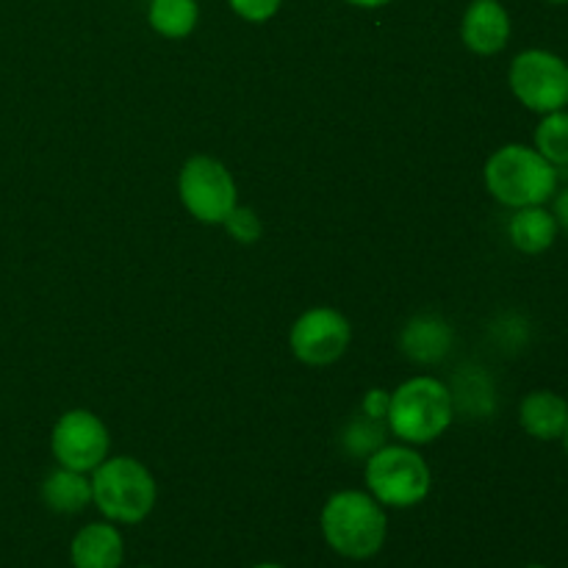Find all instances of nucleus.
<instances>
[{"instance_id":"nucleus-25","label":"nucleus","mask_w":568,"mask_h":568,"mask_svg":"<svg viewBox=\"0 0 568 568\" xmlns=\"http://www.w3.org/2000/svg\"><path fill=\"white\" fill-rule=\"evenodd\" d=\"M560 442H564V447H566V455H568V427H566V433H564V438H560Z\"/></svg>"},{"instance_id":"nucleus-5","label":"nucleus","mask_w":568,"mask_h":568,"mask_svg":"<svg viewBox=\"0 0 568 568\" xmlns=\"http://www.w3.org/2000/svg\"><path fill=\"white\" fill-rule=\"evenodd\" d=\"M366 486L381 505L414 508L430 494V469L410 447H381L366 460Z\"/></svg>"},{"instance_id":"nucleus-22","label":"nucleus","mask_w":568,"mask_h":568,"mask_svg":"<svg viewBox=\"0 0 568 568\" xmlns=\"http://www.w3.org/2000/svg\"><path fill=\"white\" fill-rule=\"evenodd\" d=\"M555 220H558V227H564V231L568 233V189H564V192H555Z\"/></svg>"},{"instance_id":"nucleus-20","label":"nucleus","mask_w":568,"mask_h":568,"mask_svg":"<svg viewBox=\"0 0 568 568\" xmlns=\"http://www.w3.org/2000/svg\"><path fill=\"white\" fill-rule=\"evenodd\" d=\"M227 3H231V9L236 11L239 17H244L247 22H264L277 14L283 0H227Z\"/></svg>"},{"instance_id":"nucleus-7","label":"nucleus","mask_w":568,"mask_h":568,"mask_svg":"<svg viewBox=\"0 0 568 568\" xmlns=\"http://www.w3.org/2000/svg\"><path fill=\"white\" fill-rule=\"evenodd\" d=\"M178 189H181V200L189 214L209 225H220L236 209V181L227 166L211 155L189 159L181 170Z\"/></svg>"},{"instance_id":"nucleus-3","label":"nucleus","mask_w":568,"mask_h":568,"mask_svg":"<svg viewBox=\"0 0 568 568\" xmlns=\"http://www.w3.org/2000/svg\"><path fill=\"white\" fill-rule=\"evenodd\" d=\"M455 414L453 392L436 377H414L392 394L388 427L408 444H430L449 427Z\"/></svg>"},{"instance_id":"nucleus-6","label":"nucleus","mask_w":568,"mask_h":568,"mask_svg":"<svg viewBox=\"0 0 568 568\" xmlns=\"http://www.w3.org/2000/svg\"><path fill=\"white\" fill-rule=\"evenodd\" d=\"M508 81L516 100L536 114H549L568 105V61L552 50L532 48L516 55Z\"/></svg>"},{"instance_id":"nucleus-13","label":"nucleus","mask_w":568,"mask_h":568,"mask_svg":"<svg viewBox=\"0 0 568 568\" xmlns=\"http://www.w3.org/2000/svg\"><path fill=\"white\" fill-rule=\"evenodd\" d=\"M558 220L544 205H527V209H516V214L508 222V236L519 253L525 255H541L558 239Z\"/></svg>"},{"instance_id":"nucleus-24","label":"nucleus","mask_w":568,"mask_h":568,"mask_svg":"<svg viewBox=\"0 0 568 568\" xmlns=\"http://www.w3.org/2000/svg\"><path fill=\"white\" fill-rule=\"evenodd\" d=\"M253 568H283V566H277V564H258V566H253Z\"/></svg>"},{"instance_id":"nucleus-2","label":"nucleus","mask_w":568,"mask_h":568,"mask_svg":"<svg viewBox=\"0 0 568 568\" xmlns=\"http://www.w3.org/2000/svg\"><path fill=\"white\" fill-rule=\"evenodd\" d=\"M486 186L508 209L547 205L558 192V166L549 164L536 148L505 144L488 159Z\"/></svg>"},{"instance_id":"nucleus-21","label":"nucleus","mask_w":568,"mask_h":568,"mask_svg":"<svg viewBox=\"0 0 568 568\" xmlns=\"http://www.w3.org/2000/svg\"><path fill=\"white\" fill-rule=\"evenodd\" d=\"M388 403H392V394L383 392V388H375L364 397V405H361V414L369 416V419H386Z\"/></svg>"},{"instance_id":"nucleus-1","label":"nucleus","mask_w":568,"mask_h":568,"mask_svg":"<svg viewBox=\"0 0 568 568\" xmlns=\"http://www.w3.org/2000/svg\"><path fill=\"white\" fill-rule=\"evenodd\" d=\"M320 527L327 547L347 560L375 558L388 536L386 510L366 491L333 494L322 508Z\"/></svg>"},{"instance_id":"nucleus-12","label":"nucleus","mask_w":568,"mask_h":568,"mask_svg":"<svg viewBox=\"0 0 568 568\" xmlns=\"http://www.w3.org/2000/svg\"><path fill=\"white\" fill-rule=\"evenodd\" d=\"M519 422L538 442H560L568 427V403L549 388H538L521 399Z\"/></svg>"},{"instance_id":"nucleus-14","label":"nucleus","mask_w":568,"mask_h":568,"mask_svg":"<svg viewBox=\"0 0 568 568\" xmlns=\"http://www.w3.org/2000/svg\"><path fill=\"white\" fill-rule=\"evenodd\" d=\"M453 347V331L438 316H416L403 331V353L416 364H436Z\"/></svg>"},{"instance_id":"nucleus-16","label":"nucleus","mask_w":568,"mask_h":568,"mask_svg":"<svg viewBox=\"0 0 568 568\" xmlns=\"http://www.w3.org/2000/svg\"><path fill=\"white\" fill-rule=\"evenodd\" d=\"M197 3L194 0H150V26L170 39H183L197 26Z\"/></svg>"},{"instance_id":"nucleus-9","label":"nucleus","mask_w":568,"mask_h":568,"mask_svg":"<svg viewBox=\"0 0 568 568\" xmlns=\"http://www.w3.org/2000/svg\"><path fill=\"white\" fill-rule=\"evenodd\" d=\"M353 338L347 316L333 308H311L294 322L292 349L303 364L327 366L342 358Z\"/></svg>"},{"instance_id":"nucleus-23","label":"nucleus","mask_w":568,"mask_h":568,"mask_svg":"<svg viewBox=\"0 0 568 568\" xmlns=\"http://www.w3.org/2000/svg\"><path fill=\"white\" fill-rule=\"evenodd\" d=\"M347 3L358 6V9H381V6L392 3V0H347Z\"/></svg>"},{"instance_id":"nucleus-17","label":"nucleus","mask_w":568,"mask_h":568,"mask_svg":"<svg viewBox=\"0 0 568 568\" xmlns=\"http://www.w3.org/2000/svg\"><path fill=\"white\" fill-rule=\"evenodd\" d=\"M536 128V150L552 166H568V111H549Z\"/></svg>"},{"instance_id":"nucleus-8","label":"nucleus","mask_w":568,"mask_h":568,"mask_svg":"<svg viewBox=\"0 0 568 568\" xmlns=\"http://www.w3.org/2000/svg\"><path fill=\"white\" fill-rule=\"evenodd\" d=\"M59 466L72 471H94L109 455V430L89 410H70L61 416L50 438Z\"/></svg>"},{"instance_id":"nucleus-26","label":"nucleus","mask_w":568,"mask_h":568,"mask_svg":"<svg viewBox=\"0 0 568 568\" xmlns=\"http://www.w3.org/2000/svg\"><path fill=\"white\" fill-rule=\"evenodd\" d=\"M547 3H555V6H566L568 0H547Z\"/></svg>"},{"instance_id":"nucleus-10","label":"nucleus","mask_w":568,"mask_h":568,"mask_svg":"<svg viewBox=\"0 0 568 568\" xmlns=\"http://www.w3.org/2000/svg\"><path fill=\"white\" fill-rule=\"evenodd\" d=\"M464 44L477 55H494L510 42V14L499 0H471L460 22Z\"/></svg>"},{"instance_id":"nucleus-4","label":"nucleus","mask_w":568,"mask_h":568,"mask_svg":"<svg viewBox=\"0 0 568 568\" xmlns=\"http://www.w3.org/2000/svg\"><path fill=\"white\" fill-rule=\"evenodd\" d=\"M155 480L133 458H105L92 475V503L114 525H139L155 508Z\"/></svg>"},{"instance_id":"nucleus-11","label":"nucleus","mask_w":568,"mask_h":568,"mask_svg":"<svg viewBox=\"0 0 568 568\" xmlns=\"http://www.w3.org/2000/svg\"><path fill=\"white\" fill-rule=\"evenodd\" d=\"M72 568H122L125 541L111 521H92L75 532L70 547Z\"/></svg>"},{"instance_id":"nucleus-19","label":"nucleus","mask_w":568,"mask_h":568,"mask_svg":"<svg viewBox=\"0 0 568 568\" xmlns=\"http://www.w3.org/2000/svg\"><path fill=\"white\" fill-rule=\"evenodd\" d=\"M222 225H225L227 233L242 244H253L255 239H261V220L255 216L253 209H247V205H236V209L222 220Z\"/></svg>"},{"instance_id":"nucleus-27","label":"nucleus","mask_w":568,"mask_h":568,"mask_svg":"<svg viewBox=\"0 0 568 568\" xmlns=\"http://www.w3.org/2000/svg\"><path fill=\"white\" fill-rule=\"evenodd\" d=\"M527 568H547V566H527Z\"/></svg>"},{"instance_id":"nucleus-18","label":"nucleus","mask_w":568,"mask_h":568,"mask_svg":"<svg viewBox=\"0 0 568 568\" xmlns=\"http://www.w3.org/2000/svg\"><path fill=\"white\" fill-rule=\"evenodd\" d=\"M383 436H386V430H383L381 419H369V416L361 414L347 430V449L358 458H366V455L381 449Z\"/></svg>"},{"instance_id":"nucleus-15","label":"nucleus","mask_w":568,"mask_h":568,"mask_svg":"<svg viewBox=\"0 0 568 568\" xmlns=\"http://www.w3.org/2000/svg\"><path fill=\"white\" fill-rule=\"evenodd\" d=\"M42 503L53 514H81L87 505H92V480H87L83 471H72L59 466V469L44 477Z\"/></svg>"}]
</instances>
